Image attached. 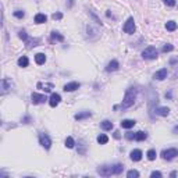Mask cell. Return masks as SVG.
Here are the masks:
<instances>
[{"mask_svg":"<svg viewBox=\"0 0 178 178\" xmlns=\"http://www.w3.org/2000/svg\"><path fill=\"white\" fill-rule=\"evenodd\" d=\"M174 132H178V127H174Z\"/></svg>","mask_w":178,"mask_h":178,"instance_id":"8d00e7d4","label":"cell"},{"mask_svg":"<svg viewBox=\"0 0 178 178\" xmlns=\"http://www.w3.org/2000/svg\"><path fill=\"white\" fill-rule=\"evenodd\" d=\"M166 29L170 31V32H172V31L177 29V24H175L174 21H168V22L166 24Z\"/></svg>","mask_w":178,"mask_h":178,"instance_id":"d4e9b609","label":"cell"},{"mask_svg":"<svg viewBox=\"0 0 178 178\" xmlns=\"http://www.w3.org/2000/svg\"><path fill=\"white\" fill-rule=\"evenodd\" d=\"M118 67H120L118 61H117V60H111L110 63L107 64V67H106V71H108V72H111V71H117V70H118Z\"/></svg>","mask_w":178,"mask_h":178,"instance_id":"4fadbf2b","label":"cell"},{"mask_svg":"<svg viewBox=\"0 0 178 178\" xmlns=\"http://www.w3.org/2000/svg\"><path fill=\"white\" fill-rule=\"evenodd\" d=\"M129 156H131V160H134V161H139L142 159V150H139V149H134L132 152L129 153Z\"/></svg>","mask_w":178,"mask_h":178,"instance_id":"7c38bea8","label":"cell"},{"mask_svg":"<svg viewBox=\"0 0 178 178\" xmlns=\"http://www.w3.org/2000/svg\"><path fill=\"white\" fill-rule=\"evenodd\" d=\"M156 114L161 117H167L170 114V108L168 107H157L156 108Z\"/></svg>","mask_w":178,"mask_h":178,"instance_id":"5bb4252c","label":"cell"},{"mask_svg":"<svg viewBox=\"0 0 178 178\" xmlns=\"http://www.w3.org/2000/svg\"><path fill=\"white\" fill-rule=\"evenodd\" d=\"M35 61H36V64H44V61H46V56L43 54V53H36L35 54Z\"/></svg>","mask_w":178,"mask_h":178,"instance_id":"d6986e66","label":"cell"},{"mask_svg":"<svg viewBox=\"0 0 178 178\" xmlns=\"http://www.w3.org/2000/svg\"><path fill=\"white\" fill-rule=\"evenodd\" d=\"M2 89H3V91H2L3 95H4L6 92L8 91V89H11V82L7 79V78H4V79L2 81Z\"/></svg>","mask_w":178,"mask_h":178,"instance_id":"2e32d148","label":"cell"},{"mask_svg":"<svg viewBox=\"0 0 178 178\" xmlns=\"http://www.w3.org/2000/svg\"><path fill=\"white\" fill-rule=\"evenodd\" d=\"M164 3H166L168 7H174L175 6V0H164Z\"/></svg>","mask_w":178,"mask_h":178,"instance_id":"d6a6232c","label":"cell"},{"mask_svg":"<svg viewBox=\"0 0 178 178\" xmlns=\"http://www.w3.org/2000/svg\"><path fill=\"white\" fill-rule=\"evenodd\" d=\"M52 39H53V40L63 42V40H64V36H63V35H60L58 32H52Z\"/></svg>","mask_w":178,"mask_h":178,"instance_id":"4316f807","label":"cell"},{"mask_svg":"<svg viewBox=\"0 0 178 178\" xmlns=\"http://www.w3.org/2000/svg\"><path fill=\"white\" fill-rule=\"evenodd\" d=\"M18 38L22 39V40H27V39H28L27 32H25V31H19V32H18Z\"/></svg>","mask_w":178,"mask_h":178,"instance_id":"1f68e13d","label":"cell"},{"mask_svg":"<svg viewBox=\"0 0 178 178\" xmlns=\"http://www.w3.org/2000/svg\"><path fill=\"white\" fill-rule=\"evenodd\" d=\"M150 177H152V178H155V177H163V174H161L160 171H153L152 174H150Z\"/></svg>","mask_w":178,"mask_h":178,"instance_id":"e575fe53","label":"cell"},{"mask_svg":"<svg viewBox=\"0 0 178 178\" xmlns=\"http://www.w3.org/2000/svg\"><path fill=\"white\" fill-rule=\"evenodd\" d=\"M46 21H47V17L44 15V14L38 13V14L35 15V22H36V24H44Z\"/></svg>","mask_w":178,"mask_h":178,"instance_id":"e0dca14e","label":"cell"},{"mask_svg":"<svg viewBox=\"0 0 178 178\" xmlns=\"http://www.w3.org/2000/svg\"><path fill=\"white\" fill-rule=\"evenodd\" d=\"M136 93H138V91H136L134 86H131V88L127 89V92H125L124 95V99H122V103L120 107L122 108V110H125V108L131 107V106L135 103V99H136Z\"/></svg>","mask_w":178,"mask_h":178,"instance_id":"7a4b0ae2","label":"cell"},{"mask_svg":"<svg viewBox=\"0 0 178 178\" xmlns=\"http://www.w3.org/2000/svg\"><path fill=\"white\" fill-rule=\"evenodd\" d=\"M142 57H143L145 60H155V58L157 57V50H156V47H153V46L146 47V49L142 52Z\"/></svg>","mask_w":178,"mask_h":178,"instance_id":"3957f363","label":"cell"},{"mask_svg":"<svg viewBox=\"0 0 178 178\" xmlns=\"http://www.w3.org/2000/svg\"><path fill=\"white\" fill-rule=\"evenodd\" d=\"M147 138V135H146V132H143V131H138V132L135 134V141H145V139Z\"/></svg>","mask_w":178,"mask_h":178,"instance_id":"7402d4cb","label":"cell"},{"mask_svg":"<svg viewBox=\"0 0 178 178\" xmlns=\"http://www.w3.org/2000/svg\"><path fill=\"white\" fill-rule=\"evenodd\" d=\"M17 64H18L19 67H28V64H29V60H28L27 56H22V57H19V58H18Z\"/></svg>","mask_w":178,"mask_h":178,"instance_id":"44dd1931","label":"cell"},{"mask_svg":"<svg viewBox=\"0 0 178 178\" xmlns=\"http://www.w3.org/2000/svg\"><path fill=\"white\" fill-rule=\"evenodd\" d=\"M163 53H168V52H172V50H174V46H172V44H170V43H167V44H164L163 46Z\"/></svg>","mask_w":178,"mask_h":178,"instance_id":"f1b7e54d","label":"cell"},{"mask_svg":"<svg viewBox=\"0 0 178 178\" xmlns=\"http://www.w3.org/2000/svg\"><path fill=\"white\" fill-rule=\"evenodd\" d=\"M79 82H68L64 85V92H74L79 88Z\"/></svg>","mask_w":178,"mask_h":178,"instance_id":"9c48e42d","label":"cell"},{"mask_svg":"<svg viewBox=\"0 0 178 178\" xmlns=\"http://www.w3.org/2000/svg\"><path fill=\"white\" fill-rule=\"evenodd\" d=\"M134 125H135V121H134V120H122L121 121V127L125 128V129H129V128H132Z\"/></svg>","mask_w":178,"mask_h":178,"instance_id":"ac0fdd59","label":"cell"},{"mask_svg":"<svg viewBox=\"0 0 178 178\" xmlns=\"http://www.w3.org/2000/svg\"><path fill=\"white\" fill-rule=\"evenodd\" d=\"M52 17H53V19H61V18H63V14H61V13H54Z\"/></svg>","mask_w":178,"mask_h":178,"instance_id":"836d02e7","label":"cell"},{"mask_svg":"<svg viewBox=\"0 0 178 178\" xmlns=\"http://www.w3.org/2000/svg\"><path fill=\"white\" fill-rule=\"evenodd\" d=\"M100 127H102V129H104V131H111V128H113V122L108 121V120H104V121L100 122Z\"/></svg>","mask_w":178,"mask_h":178,"instance_id":"ffe728a7","label":"cell"},{"mask_svg":"<svg viewBox=\"0 0 178 178\" xmlns=\"http://www.w3.org/2000/svg\"><path fill=\"white\" fill-rule=\"evenodd\" d=\"M14 17L21 19V18H24V17H25V13L22 10H15V11H14Z\"/></svg>","mask_w":178,"mask_h":178,"instance_id":"f546056e","label":"cell"},{"mask_svg":"<svg viewBox=\"0 0 178 178\" xmlns=\"http://www.w3.org/2000/svg\"><path fill=\"white\" fill-rule=\"evenodd\" d=\"M74 145H75L74 138H72V136H67V139H66V146L68 147V149H72V147H74Z\"/></svg>","mask_w":178,"mask_h":178,"instance_id":"484cf974","label":"cell"},{"mask_svg":"<svg viewBox=\"0 0 178 178\" xmlns=\"http://www.w3.org/2000/svg\"><path fill=\"white\" fill-rule=\"evenodd\" d=\"M39 145H40L42 147H44V149H50V146H52V139L49 138V135L44 132L39 134Z\"/></svg>","mask_w":178,"mask_h":178,"instance_id":"5b68a950","label":"cell"},{"mask_svg":"<svg viewBox=\"0 0 178 178\" xmlns=\"http://www.w3.org/2000/svg\"><path fill=\"white\" fill-rule=\"evenodd\" d=\"M91 116H92L91 111H82V113L75 114L74 118H75V120H78V121H81V120H83V118H89Z\"/></svg>","mask_w":178,"mask_h":178,"instance_id":"9a60e30c","label":"cell"},{"mask_svg":"<svg viewBox=\"0 0 178 178\" xmlns=\"http://www.w3.org/2000/svg\"><path fill=\"white\" fill-rule=\"evenodd\" d=\"M31 99H32L33 104H40V103H44V100H47L44 95H39V93H32Z\"/></svg>","mask_w":178,"mask_h":178,"instance_id":"52a82bcc","label":"cell"},{"mask_svg":"<svg viewBox=\"0 0 178 178\" xmlns=\"http://www.w3.org/2000/svg\"><path fill=\"white\" fill-rule=\"evenodd\" d=\"M127 177L128 178H138L139 177V171H136V170H129V171L127 172Z\"/></svg>","mask_w":178,"mask_h":178,"instance_id":"83f0119b","label":"cell"},{"mask_svg":"<svg viewBox=\"0 0 178 178\" xmlns=\"http://www.w3.org/2000/svg\"><path fill=\"white\" fill-rule=\"evenodd\" d=\"M38 89H42V91H44V92H50L53 89V83H50V82H38Z\"/></svg>","mask_w":178,"mask_h":178,"instance_id":"30bf717a","label":"cell"},{"mask_svg":"<svg viewBox=\"0 0 178 178\" xmlns=\"http://www.w3.org/2000/svg\"><path fill=\"white\" fill-rule=\"evenodd\" d=\"M167 68H161V70H159L155 74V79H159V81H163V79H166L167 78Z\"/></svg>","mask_w":178,"mask_h":178,"instance_id":"8fae6325","label":"cell"},{"mask_svg":"<svg viewBox=\"0 0 178 178\" xmlns=\"http://www.w3.org/2000/svg\"><path fill=\"white\" fill-rule=\"evenodd\" d=\"M177 156H178V149H175V147L164 149L163 152H161V157H163L164 160H172V159L177 157Z\"/></svg>","mask_w":178,"mask_h":178,"instance_id":"277c9868","label":"cell"},{"mask_svg":"<svg viewBox=\"0 0 178 178\" xmlns=\"http://www.w3.org/2000/svg\"><path fill=\"white\" fill-rule=\"evenodd\" d=\"M60 102H61V96L58 93H52V95H50L49 104L52 106V107H56V106H57Z\"/></svg>","mask_w":178,"mask_h":178,"instance_id":"ba28073f","label":"cell"},{"mask_svg":"<svg viewBox=\"0 0 178 178\" xmlns=\"http://www.w3.org/2000/svg\"><path fill=\"white\" fill-rule=\"evenodd\" d=\"M147 159H149V160H155L156 159V150L150 149L149 152H147Z\"/></svg>","mask_w":178,"mask_h":178,"instance_id":"4dcf8cb0","label":"cell"},{"mask_svg":"<svg viewBox=\"0 0 178 178\" xmlns=\"http://www.w3.org/2000/svg\"><path fill=\"white\" fill-rule=\"evenodd\" d=\"M122 29H124L125 33H128V35H132L134 32H135V21H134L132 17H129V18L125 21L124 27H122Z\"/></svg>","mask_w":178,"mask_h":178,"instance_id":"8992f818","label":"cell"},{"mask_svg":"<svg viewBox=\"0 0 178 178\" xmlns=\"http://www.w3.org/2000/svg\"><path fill=\"white\" fill-rule=\"evenodd\" d=\"M125 138L127 139H135V134H132V132H127V135H125Z\"/></svg>","mask_w":178,"mask_h":178,"instance_id":"d590c367","label":"cell"},{"mask_svg":"<svg viewBox=\"0 0 178 178\" xmlns=\"http://www.w3.org/2000/svg\"><path fill=\"white\" fill-rule=\"evenodd\" d=\"M107 142H108V136H107V135H104V134H100V135L97 136V143L106 145Z\"/></svg>","mask_w":178,"mask_h":178,"instance_id":"603a6c76","label":"cell"},{"mask_svg":"<svg viewBox=\"0 0 178 178\" xmlns=\"http://www.w3.org/2000/svg\"><path fill=\"white\" fill-rule=\"evenodd\" d=\"M39 42V39H29L28 38L27 40H25V44H27V49H31L32 46H36V43Z\"/></svg>","mask_w":178,"mask_h":178,"instance_id":"cb8c5ba5","label":"cell"},{"mask_svg":"<svg viewBox=\"0 0 178 178\" xmlns=\"http://www.w3.org/2000/svg\"><path fill=\"white\" fill-rule=\"evenodd\" d=\"M124 166L122 164H113V166H102L97 168V174L102 177H110V175H118L122 172Z\"/></svg>","mask_w":178,"mask_h":178,"instance_id":"6da1fadb","label":"cell"}]
</instances>
